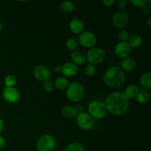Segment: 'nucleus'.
<instances>
[{"label":"nucleus","mask_w":151,"mask_h":151,"mask_svg":"<svg viewBox=\"0 0 151 151\" xmlns=\"http://www.w3.org/2000/svg\"><path fill=\"white\" fill-rule=\"evenodd\" d=\"M150 95L147 91H139L137 96V101L140 104H145L150 100Z\"/></svg>","instance_id":"nucleus-24"},{"label":"nucleus","mask_w":151,"mask_h":151,"mask_svg":"<svg viewBox=\"0 0 151 151\" xmlns=\"http://www.w3.org/2000/svg\"><path fill=\"white\" fill-rule=\"evenodd\" d=\"M115 3L114 0H103V4L106 7H111Z\"/></svg>","instance_id":"nucleus-33"},{"label":"nucleus","mask_w":151,"mask_h":151,"mask_svg":"<svg viewBox=\"0 0 151 151\" xmlns=\"http://www.w3.org/2000/svg\"><path fill=\"white\" fill-rule=\"evenodd\" d=\"M78 126L84 131H88L94 126V120L88 112L83 111L78 113L76 116Z\"/></svg>","instance_id":"nucleus-8"},{"label":"nucleus","mask_w":151,"mask_h":151,"mask_svg":"<svg viewBox=\"0 0 151 151\" xmlns=\"http://www.w3.org/2000/svg\"><path fill=\"white\" fill-rule=\"evenodd\" d=\"M79 42L75 38H70L66 41V47L69 51H75L79 47Z\"/></svg>","instance_id":"nucleus-23"},{"label":"nucleus","mask_w":151,"mask_h":151,"mask_svg":"<svg viewBox=\"0 0 151 151\" xmlns=\"http://www.w3.org/2000/svg\"><path fill=\"white\" fill-rule=\"evenodd\" d=\"M3 128H4V122H3L2 119L0 117V135H1V132H2Z\"/></svg>","instance_id":"nucleus-35"},{"label":"nucleus","mask_w":151,"mask_h":151,"mask_svg":"<svg viewBox=\"0 0 151 151\" xmlns=\"http://www.w3.org/2000/svg\"><path fill=\"white\" fill-rule=\"evenodd\" d=\"M69 29L72 33L76 34V35L79 34L80 35L83 31V22L78 18H75V19H72L70 23H69Z\"/></svg>","instance_id":"nucleus-15"},{"label":"nucleus","mask_w":151,"mask_h":151,"mask_svg":"<svg viewBox=\"0 0 151 151\" xmlns=\"http://www.w3.org/2000/svg\"><path fill=\"white\" fill-rule=\"evenodd\" d=\"M75 8V3L72 1H64L63 2H61L60 5V9L61 11H63V13H72Z\"/></svg>","instance_id":"nucleus-22"},{"label":"nucleus","mask_w":151,"mask_h":151,"mask_svg":"<svg viewBox=\"0 0 151 151\" xmlns=\"http://www.w3.org/2000/svg\"><path fill=\"white\" fill-rule=\"evenodd\" d=\"M104 103L108 112L116 116L125 114L130 107L129 99L121 91H113L108 94Z\"/></svg>","instance_id":"nucleus-1"},{"label":"nucleus","mask_w":151,"mask_h":151,"mask_svg":"<svg viewBox=\"0 0 151 151\" xmlns=\"http://www.w3.org/2000/svg\"><path fill=\"white\" fill-rule=\"evenodd\" d=\"M53 83H54L55 88H57L58 90L66 89V88H67L69 84V80L66 78H64V77L58 78Z\"/></svg>","instance_id":"nucleus-21"},{"label":"nucleus","mask_w":151,"mask_h":151,"mask_svg":"<svg viewBox=\"0 0 151 151\" xmlns=\"http://www.w3.org/2000/svg\"><path fill=\"white\" fill-rule=\"evenodd\" d=\"M86 58L89 64L95 66L103 62L106 58V52L101 47H92L87 52Z\"/></svg>","instance_id":"nucleus-6"},{"label":"nucleus","mask_w":151,"mask_h":151,"mask_svg":"<svg viewBox=\"0 0 151 151\" xmlns=\"http://www.w3.org/2000/svg\"><path fill=\"white\" fill-rule=\"evenodd\" d=\"M129 37V32L125 29H121L118 33V39L120 42H128Z\"/></svg>","instance_id":"nucleus-28"},{"label":"nucleus","mask_w":151,"mask_h":151,"mask_svg":"<svg viewBox=\"0 0 151 151\" xmlns=\"http://www.w3.org/2000/svg\"><path fill=\"white\" fill-rule=\"evenodd\" d=\"M96 72H97L96 66L92 64L88 63V64L86 65L85 67H84V73H85V75H86L87 77L94 76L96 74Z\"/></svg>","instance_id":"nucleus-27"},{"label":"nucleus","mask_w":151,"mask_h":151,"mask_svg":"<svg viewBox=\"0 0 151 151\" xmlns=\"http://www.w3.org/2000/svg\"><path fill=\"white\" fill-rule=\"evenodd\" d=\"M43 88H44V89L47 92H52L53 91L55 90V85H54V83L52 82V81H46V82L44 83V84H43Z\"/></svg>","instance_id":"nucleus-29"},{"label":"nucleus","mask_w":151,"mask_h":151,"mask_svg":"<svg viewBox=\"0 0 151 151\" xmlns=\"http://www.w3.org/2000/svg\"><path fill=\"white\" fill-rule=\"evenodd\" d=\"M64 151H86L85 147L82 144L78 142H73L67 145Z\"/></svg>","instance_id":"nucleus-25"},{"label":"nucleus","mask_w":151,"mask_h":151,"mask_svg":"<svg viewBox=\"0 0 151 151\" xmlns=\"http://www.w3.org/2000/svg\"><path fill=\"white\" fill-rule=\"evenodd\" d=\"M61 114L66 119H73L78 115V111L74 106H66L62 109Z\"/></svg>","instance_id":"nucleus-19"},{"label":"nucleus","mask_w":151,"mask_h":151,"mask_svg":"<svg viewBox=\"0 0 151 151\" xmlns=\"http://www.w3.org/2000/svg\"><path fill=\"white\" fill-rule=\"evenodd\" d=\"M79 68L72 62H66L61 66V72L66 77H74L78 73Z\"/></svg>","instance_id":"nucleus-13"},{"label":"nucleus","mask_w":151,"mask_h":151,"mask_svg":"<svg viewBox=\"0 0 151 151\" xmlns=\"http://www.w3.org/2000/svg\"><path fill=\"white\" fill-rule=\"evenodd\" d=\"M88 113L93 119H103L107 114L108 111L104 102L101 100H94L88 106Z\"/></svg>","instance_id":"nucleus-4"},{"label":"nucleus","mask_w":151,"mask_h":151,"mask_svg":"<svg viewBox=\"0 0 151 151\" xmlns=\"http://www.w3.org/2000/svg\"><path fill=\"white\" fill-rule=\"evenodd\" d=\"M55 147L56 139L51 134H43L36 142L37 151H53Z\"/></svg>","instance_id":"nucleus-5"},{"label":"nucleus","mask_w":151,"mask_h":151,"mask_svg":"<svg viewBox=\"0 0 151 151\" xmlns=\"http://www.w3.org/2000/svg\"><path fill=\"white\" fill-rule=\"evenodd\" d=\"M53 151H57V150H53Z\"/></svg>","instance_id":"nucleus-39"},{"label":"nucleus","mask_w":151,"mask_h":151,"mask_svg":"<svg viewBox=\"0 0 151 151\" xmlns=\"http://www.w3.org/2000/svg\"><path fill=\"white\" fill-rule=\"evenodd\" d=\"M17 79L14 75H8L4 80V84L5 87H14L16 86Z\"/></svg>","instance_id":"nucleus-26"},{"label":"nucleus","mask_w":151,"mask_h":151,"mask_svg":"<svg viewBox=\"0 0 151 151\" xmlns=\"http://www.w3.org/2000/svg\"><path fill=\"white\" fill-rule=\"evenodd\" d=\"M5 139L2 136L0 135V149L4 148V146H5Z\"/></svg>","instance_id":"nucleus-34"},{"label":"nucleus","mask_w":151,"mask_h":151,"mask_svg":"<svg viewBox=\"0 0 151 151\" xmlns=\"http://www.w3.org/2000/svg\"><path fill=\"white\" fill-rule=\"evenodd\" d=\"M123 93L128 99L135 98L139 93V88L137 85L131 84L125 88Z\"/></svg>","instance_id":"nucleus-17"},{"label":"nucleus","mask_w":151,"mask_h":151,"mask_svg":"<svg viewBox=\"0 0 151 151\" xmlns=\"http://www.w3.org/2000/svg\"><path fill=\"white\" fill-rule=\"evenodd\" d=\"M112 23L118 29H124L129 23V16L124 10H118L112 17Z\"/></svg>","instance_id":"nucleus-9"},{"label":"nucleus","mask_w":151,"mask_h":151,"mask_svg":"<svg viewBox=\"0 0 151 151\" xmlns=\"http://www.w3.org/2000/svg\"><path fill=\"white\" fill-rule=\"evenodd\" d=\"M140 83L142 86L146 90H150L151 88V72H146L142 75L140 78Z\"/></svg>","instance_id":"nucleus-20"},{"label":"nucleus","mask_w":151,"mask_h":151,"mask_svg":"<svg viewBox=\"0 0 151 151\" xmlns=\"http://www.w3.org/2000/svg\"><path fill=\"white\" fill-rule=\"evenodd\" d=\"M71 59H72V63H75L78 66L85 64L86 61V54L80 50H75V51L72 52V53L71 54Z\"/></svg>","instance_id":"nucleus-16"},{"label":"nucleus","mask_w":151,"mask_h":151,"mask_svg":"<svg viewBox=\"0 0 151 151\" xmlns=\"http://www.w3.org/2000/svg\"><path fill=\"white\" fill-rule=\"evenodd\" d=\"M141 10L143 14L145 15V16H147V15H149L150 13V6L148 4H145L142 7H141Z\"/></svg>","instance_id":"nucleus-32"},{"label":"nucleus","mask_w":151,"mask_h":151,"mask_svg":"<svg viewBox=\"0 0 151 151\" xmlns=\"http://www.w3.org/2000/svg\"><path fill=\"white\" fill-rule=\"evenodd\" d=\"M51 75L50 69L44 65H38L33 69L34 77L41 82L44 83L50 81Z\"/></svg>","instance_id":"nucleus-10"},{"label":"nucleus","mask_w":151,"mask_h":151,"mask_svg":"<svg viewBox=\"0 0 151 151\" xmlns=\"http://www.w3.org/2000/svg\"><path fill=\"white\" fill-rule=\"evenodd\" d=\"M3 29H4V23H3L2 21L0 20V32H1Z\"/></svg>","instance_id":"nucleus-37"},{"label":"nucleus","mask_w":151,"mask_h":151,"mask_svg":"<svg viewBox=\"0 0 151 151\" xmlns=\"http://www.w3.org/2000/svg\"><path fill=\"white\" fill-rule=\"evenodd\" d=\"M128 4V1L126 0H118L116 1V5H117V8L119 10H124L127 7Z\"/></svg>","instance_id":"nucleus-31"},{"label":"nucleus","mask_w":151,"mask_h":151,"mask_svg":"<svg viewBox=\"0 0 151 151\" xmlns=\"http://www.w3.org/2000/svg\"><path fill=\"white\" fill-rule=\"evenodd\" d=\"M79 44L86 48H92L94 47L97 42V38L95 34L91 31L86 30L83 31L80 34L78 39Z\"/></svg>","instance_id":"nucleus-7"},{"label":"nucleus","mask_w":151,"mask_h":151,"mask_svg":"<svg viewBox=\"0 0 151 151\" xmlns=\"http://www.w3.org/2000/svg\"><path fill=\"white\" fill-rule=\"evenodd\" d=\"M137 67V61L133 58H125L121 60L120 69L123 72H131Z\"/></svg>","instance_id":"nucleus-14"},{"label":"nucleus","mask_w":151,"mask_h":151,"mask_svg":"<svg viewBox=\"0 0 151 151\" xmlns=\"http://www.w3.org/2000/svg\"><path fill=\"white\" fill-rule=\"evenodd\" d=\"M2 97L7 103H16L20 99V94L15 87H5L2 91Z\"/></svg>","instance_id":"nucleus-11"},{"label":"nucleus","mask_w":151,"mask_h":151,"mask_svg":"<svg viewBox=\"0 0 151 151\" xmlns=\"http://www.w3.org/2000/svg\"><path fill=\"white\" fill-rule=\"evenodd\" d=\"M55 72L57 73H60L61 72V66H55L54 68Z\"/></svg>","instance_id":"nucleus-36"},{"label":"nucleus","mask_w":151,"mask_h":151,"mask_svg":"<svg viewBox=\"0 0 151 151\" xmlns=\"http://www.w3.org/2000/svg\"><path fill=\"white\" fill-rule=\"evenodd\" d=\"M142 38L138 34H134L131 35L128 38V44L131 48L137 49L140 47L142 44Z\"/></svg>","instance_id":"nucleus-18"},{"label":"nucleus","mask_w":151,"mask_h":151,"mask_svg":"<svg viewBox=\"0 0 151 151\" xmlns=\"http://www.w3.org/2000/svg\"><path fill=\"white\" fill-rule=\"evenodd\" d=\"M129 2L137 7H142L148 4V0H130Z\"/></svg>","instance_id":"nucleus-30"},{"label":"nucleus","mask_w":151,"mask_h":151,"mask_svg":"<svg viewBox=\"0 0 151 151\" xmlns=\"http://www.w3.org/2000/svg\"><path fill=\"white\" fill-rule=\"evenodd\" d=\"M85 94V89L82 84L79 82L70 83L66 89V94L68 100L72 103L81 101Z\"/></svg>","instance_id":"nucleus-3"},{"label":"nucleus","mask_w":151,"mask_h":151,"mask_svg":"<svg viewBox=\"0 0 151 151\" xmlns=\"http://www.w3.org/2000/svg\"><path fill=\"white\" fill-rule=\"evenodd\" d=\"M131 48L128 42H118L114 47V53L119 58H125L130 55Z\"/></svg>","instance_id":"nucleus-12"},{"label":"nucleus","mask_w":151,"mask_h":151,"mask_svg":"<svg viewBox=\"0 0 151 151\" xmlns=\"http://www.w3.org/2000/svg\"><path fill=\"white\" fill-rule=\"evenodd\" d=\"M147 24L148 27H151V17H149L147 20Z\"/></svg>","instance_id":"nucleus-38"},{"label":"nucleus","mask_w":151,"mask_h":151,"mask_svg":"<svg viewBox=\"0 0 151 151\" xmlns=\"http://www.w3.org/2000/svg\"><path fill=\"white\" fill-rule=\"evenodd\" d=\"M105 83L112 88L120 87L126 81L125 72L119 66H111L105 72L103 75Z\"/></svg>","instance_id":"nucleus-2"}]
</instances>
